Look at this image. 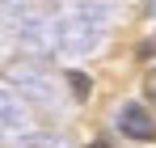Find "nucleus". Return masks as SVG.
Instances as JSON below:
<instances>
[{
  "label": "nucleus",
  "instance_id": "obj_1",
  "mask_svg": "<svg viewBox=\"0 0 156 148\" xmlns=\"http://www.w3.org/2000/svg\"><path fill=\"white\" fill-rule=\"evenodd\" d=\"M101 30H105V17H97V4H89V0L68 4V9L59 13V21H55L59 47L68 51V55H84V51H93L97 43H101Z\"/></svg>",
  "mask_w": 156,
  "mask_h": 148
},
{
  "label": "nucleus",
  "instance_id": "obj_2",
  "mask_svg": "<svg viewBox=\"0 0 156 148\" xmlns=\"http://www.w3.org/2000/svg\"><path fill=\"white\" fill-rule=\"evenodd\" d=\"M34 119L26 110V98L13 93V85H0V144H21L34 140Z\"/></svg>",
  "mask_w": 156,
  "mask_h": 148
},
{
  "label": "nucleus",
  "instance_id": "obj_3",
  "mask_svg": "<svg viewBox=\"0 0 156 148\" xmlns=\"http://www.w3.org/2000/svg\"><path fill=\"white\" fill-rule=\"evenodd\" d=\"M9 85H13L21 98L38 102V106H55V98H59L55 76L42 72V68H34V64H17V68H9Z\"/></svg>",
  "mask_w": 156,
  "mask_h": 148
},
{
  "label": "nucleus",
  "instance_id": "obj_4",
  "mask_svg": "<svg viewBox=\"0 0 156 148\" xmlns=\"http://www.w3.org/2000/svg\"><path fill=\"white\" fill-rule=\"evenodd\" d=\"M114 127H118V135H127L135 144H152L156 140V114L144 102H122L114 110Z\"/></svg>",
  "mask_w": 156,
  "mask_h": 148
},
{
  "label": "nucleus",
  "instance_id": "obj_5",
  "mask_svg": "<svg viewBox=\"0 0 156 148\" xmlns=\"http://www.w3.org/2000/svg\"><path fill=\"white\" fill-rule=\"evenodd\" d=\"M68 85H72V98H76V102H84V98H89V89H93L84 72H68Z\"/></svg>",
  "mask_w": 156,
  "mask_h": 148
},
{
  "label": "nucleus",
  "instance_id": "obj_6",
  "mask_svg": "<svg viewBox=\"0 0 156 148\" xmlns=\"http://www.w3.org/2000/svg\"><path fill=\"white\" fill-rule=\"evenodd\" d=\"M26 148H68V140L63 135H34V140H26Z\"/></svg>",
  "mask_w": 156,
  "mask_h": 148
},
{
  "label": "nucleus",
  "instance_id": "obj_7",
  "mask_svg": "<svg viewBox=\"0 0 156 148\" xmlns=\"http://www.w3.org/2000/svg\"><path fill=\"white\" fill-rule=\"evenodd\" d=\"M144 102H152V106H156V64L144 72Z\"/></svg>",
  "mask_w": 156,
  "mask_h": 148
},
{
  "label": "nucleus",
  "instance_id": "obj_8",
  "mask_svg": "<svg viewBox=\"0 0 156 148\" xmlns=\"http://www.w3.org/2000/svg\"><path fill=\"white\" fill-rule=\"evenodd\" d=\"M89 148H118V144H110V140H93Z\"/></svg>",
  "mask_w": 156,
  "mask_h": 148
},
{
  "label": "nucleus",
  "instance_id": "obj_9",
  "mask_svg": "<svg viewBox=\"0 0 156 148\" xmlns=\"http://www.w3.org/2000/svg\"><path fill=\"white\" fill-rule=\"evenodd\" d=\"M148 13H152V17H156V0H148Z\"/></svg>",
  "mask_w": 156,
  "mask_h": 148
}]
</instances>
